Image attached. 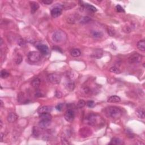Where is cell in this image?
Listing matches in <instances>:
<instances>
[{
    "label": "cell",
    "instance_id": "cell-1",
    "mask_svg": "<svg viewBox=\"0 0 145 145\" xmlns=\"http://www.w3.org/2000/svg\"><path fill=\"white\" fill-rule=\"evenodd\" d=\"M105 114L109 118L117 119L120 118L122 115V111L120 108L115 106L108 107L105 109Z\"/></svg>",
    "mask_w": 145,
    "mask_h": 145
},
{
    "label": "cell",
    "instance_id": "cell-2",
    "mask_svg": "<svg viewBox=\"0 0 145 145\" xmlns=\"http://www.w3.org/2000/svg\"><path fill=\"white\" fill-rule=\"evenodd\" d=\"M87 123L91 126H98L102 124L103 119L96 114H91L87 117L86 118Z\"/></svg>",
    "mask_w": 145,
    "mask_h": 145
},
{
    "label": "cell",
    "instance_id": "cell-3",
    "mask_svg": "<svg viewBox=\"0 0 145 145\" xmlns=\"http://www.w3.org/2000/svg\"><path fill=\"white\" fill-rule=\"evenodd\" d=\"M27 57L29 60L32 63H36L40 60L41 53L37 51L29 52L28 53Z\"/></svg>",
    "mask_w": 145,
    "mask_h": 145
},
{
    "label": "cell",
    "instance_id": "cell-4",
    "mask_svg": "<svg viewBox=\"0 0 145 145\" xmlns=\"http://www.w3.org/2000/svg\"><path fill=\"white\" fill-rule=\"evenodd\" d=\"M65 34L62 31H57L55 32L52 35V40L55 43H59L62 42L65 38Z\"/></svg>",
    "mask_w": 145,
    "mask_h": 145
},
{
    "label": "cell",
    "instance_id": "cell-5",
    "mask_svg": "<svg viewBox=\"0 0 145 145\" xmlns=\"http://www.w3.org/2000/svg\"><path fill=\"white\" fill-rule=\"evenodd\" d=\"M47 79L52 84L58 85L61 82V77L57 73H51L48 75Z\"/></svg>",
    "mask_w": 145,
    "mask_h": 145
},
{
    "label": "cell",
    "instance_id": "cell-6",
    "mask_svg": "<svg viewBox=\"0 0 145 145\" xmlns=\"http://www.w3.org/2000/svg\"><path fill=\"white\" fill-rule=\"evenodd\" d=\"M79 134L82 138H87L92 134V130L88 127H83L80 129L79 131Z\"/></svg>",
    "mask_w": 145,
    "mask_h": 145
},
{
    "label": "cell",
    "instance_id": "cell-7",
    "mask_svg": "<svg viewBox=\"0 0 145 145\" xmlns=\"http://www.w3.org/2000/svg\"><path fill=\"white\" fill-rule=\"evenodd\" d=\"M142 59V56L139 53H134L129 57L128 58V62L130 64H135L141 62Z\"/></svg>",
    "mask_w": 145,
    "mask_h": 145
},
{
    "label": "cell",
    "instance_id": "cell-8",
    "mask_svg": "<svg viewBox=\"0 0 145 145\" xmlns=\"http://www.w3.org/2000/svg\"><path fill=\"white\" fill-rule=\"evenodd\" d=\"M62 6H56L53 7L51 10V16L54 18L58 17L62 14Z\"/></svg>",
    "mask_w": 145,
    "mask_h": 145
},
{
    "label": "cell",
    "instance_id": "cell-9",
    "mask_svg": "<svg viewBox=\"0 0 145 145\" xmlns=\"http://www.w3.org/2000/svg\"><path fill=\"white\" fill-rule=\"evenodd\" d=\"M64 118L66 121L69 122H73L75 118V114L74 111L71 110H68L66 111L64 115Z\"/></svg>",
    "mask_w": 145,
    "mask_h": 145
},
{
    "label": "cell",
    "instance_id": "cell-10",
    "mask_svg": "<svg viewBox=\"0 0 145 145\" xmlns=\"http://www.w3.org/2000/svg\"><path fill=\"white\" fill-rule=\"evenodd\" d=\"M36 48L40 51V52L43 55H46L49 52L48 47L45 44H38L36 45Z\"/></svg>",
    "mask_w": 145,
    "mask_h": 145
},
{
    "label": "cell",
    "instance_id": "cell-11",
    "mask_svg": "<svg viewBox=\"0 0 145 145\" xmlns=\"http://www.w3.org/2000/svg\"><path fill=\"white\" fill-rule=\"evenodd\" d=\"M65 87H66L67 90L73 91L75 88V83L71 79H68V80L65 83Z\"/></svg>",
    "mask_w": 145,
    "mask_h": 145
},
{
    "label": "cell",
    "instance_id": "cell-12",
    "mask_svg": "<svg viewBox=\"0 0 145 145\" xmlns=\"http://www.w3.org/2000/svg\"><path fill=\"white\" fill-rule=\"evenodd\" d=\"M53 110V108L51 106H43L40 107L37 110V112L39 114H43V113H50L52 112V111Z\"/></svg>",
    "mask_w": 145,
    "mask_h": 145
},
{
    "label": "cell",
    "instance_id": "cell-13",
    "mask_svg": "<svg viewBox=\"0 0 145 145\" xmlns=\"http://www.w3.org/2000/svg\"><path fill=\"white\" fill-rule=\"evenodd\" d=\"M103 56V51L102 49H97L94 50L92 53V55H91V56L93 57V58L99 59L101 58Z\"/></svg>",
    "mask_w": 145,
    "mask_h": 145
},
{
    "label": "cell",
    "instance_id": "cell-14",
    "mask_svg": "<svg viewBox=\"0 0 145 145\" xmlns=\"http://www.w3.org/2000/svg\"><path fill=\"white\" fill-rule=\"evenodd\" d=\"M51 124V121L41 120L39 123V125L41 129H46Z\"/></svg>",
    "mask_w": 145,
    "mask_h": 145
},
{
    "label": "cell",
    "instance_id": "cell-15",
    "mask_svg": "<svg viewBox=\"0 0 145 145\" xmlns=\"http://www.w3.org/2000/svg\"><path fill=\"white\" fill-rule=\"evenodd\" d=\"M18 118V117L17 114H15V113H10L7 116V120L9 122L13 123L15 122L17 120Z\"/></svg>",
    "mask_w": 145,
    "mask_h": 145
},
{
    "label": "cell",
    "instance_id": "cell-16",
    "mask_svg": "<svg viewBox=\"0 0 145 145\" xmlns=\"http://www.w3.org/2000/svg\"><path fill=\"white\" fill-rule=\"evenodd\" d=\"M31 6V14H34L39 8V3L36 2H30Z\"/></svg>",
    "mask_w": 145,
    "mask_h": 145
},
{
    "label": "cell",
    "instance_id": "cell-17",
    "mask_svg": "<svg viewBox=\"0 0 145 145\" xmlns=\"http://www.w3.org/2000/svg\"><path fill=\"white\" fill-rule=\"evenodd\" d=\"M121 101V99L119 96H116V95H113L109 97L108 100H107V102L111 103H118Z\"/></svg>",
    "mask_w": 145,
    "mask_h": 145
},
{
    "label": "cell",
    "instance_id": "cell-18",
    "mask_svg": "<svg viewBox=\"0 0 145 145\" xmlns=\"http://www.w3.org/2000/svg\"><path fill=\"white\" fill-rule=\"evenodd\" d=\"M39 117L41 118V120L51 121L52 116L49 113H43V114H39Z\"/></svg>",
    "mask_w": 145,
    "mask_h": 145
},
{
    "label": "cell",
    "instance_id": "cell-19",
    "mask_svg": "<svg viewBox=\"0 0 145 145\" xmlns=\"http://www.w3.org/2000/svg\"><path fill=\"white\" fill-rule=\"evenodd\" d=\"M91 35L92 37L95 39H99L102 37L103 36V33L102 32L99 31H92L91 32Z\"/></svg>",
    "mask_w": 145,
    "mask_h": 145
},
{
    "label": "cell",
    "instance_id": "cell-20",
    "mask_svg": "<svg viewBox=\"0 0 145 145\" xmlns=\"http://www.w3.org/2000/svg\"><path fill=\"white\" fill-rule=\"evenodd\" d=\"M83 6L86 8L87 10H88V11L92 12V13H95V12L97 11V9L96 7L88 3H84L83 5Z\"/></svg>",
    "mask_w": 145,
    "mask_h": 145
},
{
    "label": "cell",
    "instance_id": "cell-21",
    "mask_svg": "<svg viewBox=\"0 0 145 145\" xmlns=\"http://www.w3.org/2000/svg\"><path fill=\"white\" fill-rule=\"evenodd\" d=\"M137 48L139 50L142 52H145V41L144 40H140L137 43Z\"/></svg>",
    "mask_w": 145,
    "mask_h": 145
},
{
    "label": "cell",
    "instance_id": "cell-22",
    "mask_svg": "<svg viewBox=\"0 0 145 145\" xmlns=\"http://www.w3.org/2000/svg\"><path fill=\"white\" fill-rule=\"evenodd\" d=\"M110 145H121L124 144L120 138H114L112 139L111 142L110 143Z\"/></svg>",
    "mask_w": 145,
    "mask_h": 145
},
{
    "label": "cell",
    "instance_id": "cell-23",
    "mask_svg": "<svg viewBox=\"0 0 145 145\" xmlns=\"http://www.w3.org/2000/svg\"><path fill=\"white\" fill-rule=\"evenodd\" d=\"M70 55H71V56L74 57H78L81 55V52L79 49L77 48L73 49L71 51Z\"/></svg>",
    "mask_w": 145,
    "mask_h": 145
},
{
    "label": "cell",
    "instance_id": "cell-24",
    "mask_svg": "<svg viewBox=\"0 0 145 145\" xmlns=\"http://www.w3.org/2000/svg\"><path fill=\"white\" fill-rule=\"evenodd\" d=\"M31 85H32V86H33V87H34V88H38L40 86V79L38 78H35L31 82Z\"/></svg>",
    "mask_w": 145,
    "mask_h": 145
},
{
    "label": "cell",
    "instance_id": "cell-25",
    "mask_svg": "<svg viewBox=\"0 0 145 145\" xmlns=\"http://www.w3.org/2000/svg\"><path fill=\"white\" fill-rule=\"evenodd\" d=\"M136 115L139 118L141 119L145 118V112L142 109H138L136 111Z\"/></svg>",
    "mask_w": 145,
    "mask_h": 145
},
{
    "label": "cell",
    "instance_id": "cell-26",
    "mask_svg": "<svg viewBox=\"0 0 145 145\" xmlns=\"http://www.w3.org/2000/svg\"><path fill=\"white\" fill-rule=\"evenodd\" d=\"M107 32L108 35L111 36H114L116 33V31L114 27H107Z\"/></svg>",
    "mask_w": 145,
    "mask_h": 145
},
{
    "label": "cell",
    "instance_id": "cell-27",
    "mask_svg": "<svg viewBox=\"0 0 145 145\" xmlns=\"http://www.w3.org/2000/svg\"><path fill=\"white\" fill-rule=\"evenodd\" d=\"M86 103L85 102V101L84 100H83V99H81V100H79L78 101V102L77 103V107L78 108H82L84 107L85 106H86Z\"/></svg>",
    "mask_w": 145,
    "mask_h": 145
},
{
    "label": "cell",
    "instance_id": "cell-28",
    "mask_svg": "<svg viewBox=\"0 0 145 145\" xmlns=\"http://www.w3.org/2000/svg\"><path fill=\"white\" fill-rule=\"evenodd\" d=\"M0 76H1V78L2 79L7 78L9 76V73L6 70H1V73H0Z\"/></svg>",
    "mask_w": 145,
    "mask_h": 145
},
{
    "label": "cell",
    "instance_id": "cell-29",
    "mask_svg": "<svg viewBox=\"0 0 145 145\" xmlns=\"http://www.w3.org/2000/svg\"><path fill=\"white\" fill-rule=\"evenodd\" d=\"M76 17H75L74 15H70L67 17V21L69 23H75V21H76Z\"/></svg>",
    "mask_w": 145,
    "mask_h": 145
},
{
    "label": "cell",
    "instance_id": "cell-30",
    "mask_svg": "<svg viewBox=\"0 0 145 145\" xmlns=\"http://www.w3.org/2000/svg\"><path fill=\"white\" fill-rule=\"evenodd\" d=\"M110 71H111V72L115 73V74H120L121 73V71L119 70V69L115 66H113L112 67H111L110 69Z\"/></svg>",
    "mask_w": 145,
    "mask_h": 145
},
{
    "label": "cell",
    "instance_id": "cell-31",
    "mask_svg": "<svg viewBox=\"0 0 145 145\" xmlns=\"http://www.w3.org/2000/svg\"><path fill=\"white\" fill-rule=\"evenodd\" d=\"M116 11L117 12H119V13H122V12H124V9H123V7L120 5H117L116 6Z\"/></svg>",
    "mask_w": 145,
    "mask_h": 145
},
{
    "label": "cell",
    "instance_id": "cell-32",
    "mask_svg": "<svg viewBox=\"0 0 145 145\" xmlns=\"http://www.w3.org/2000/svg\"><path fill=\"white\" fill-rule=\"evenodd\" d=\"M91 21V19L90 18L88 17H83V18L81 19V22L82 23H86L88 22L89 21Z\"/></svg>",
    "mask_w": 145,
    "mask_h": 145
},
{
    "label": "cell",
    "instance_id": "cell-33",
    "mask_svg": "<svg viewBox=\"0 0 145 145\" xmlns=\"http://www.w3.org/2000/svg\"><path fill=\"white\" fill-rule=\"evenodd\" d=\"M86 104L87 106L88 107H90V108H93V107L95 106V104L94 101H88V102H87Z\"/></svg>",
    "mask_w": 145,
    "mask_h": 145
},
{
    "label": "cell",
    "instance_id": "cell-34",
    "mask_svg": "<svg viewBox=\"0 0 145 145\" xmlns=\"http://www.w3.org/2000/svg\"><path fill=\"white\" fill-rule=\"evenodd\" d=\"M33 135L35 137H37L39 135V130H37V128H36V127L34 126V128H33Z\"/></svg>",
    "mask_w": 145,
    "mask_h": 145
},
{
    "label": "cell",
    "instance_id": "cell-35",
    "mask_svg": "<svg viewBox=\"0 0 145 145\" xmlns=\"http://www.w3.org/2000/svg\"><path fill=\"white\" fill-rule=\"evenodd\" d=\"M22 57L21 56H17L15 59V62L17 63V64H19V63H21L22 62Z\"/></svg>",
    "mask_w": 145,
    "mask_h": 145
},
{
    "label": "cell",
    "instance_id": "cell-36",
    "mask_svg": "<svg viewBox=\"0 0 145 145\" xmlns=\"http://www.w3.org/2000/svg\"><path fill=\"white\" fill-rule=\"evenodd\" d=\"M61 141H62V144L63 145H68L70 144V143L69 142L68 140H67L66 137H62V138H61Z\"/></svg>",
    "mask_w": 145,
    "mask_h": 145
},
{
    "label": "cell",
    "instance_id": "cell-37",
    "mask_svg": "<svg viewBox=\"0 0 145 145\" xmlns=\"http://www.w3.org/2000/svg\"><path fill=\"white\" fill-rule=\"evenodd\" d=\"M41 3L44 4V5H50V4L52 3L53 1L52 0H43L41 1Z\"/></svg>",
    "mask_w": 145,
    "mask_h": 145
},
{
    "label": "cell",
    "instance_id": "cell-38",
    "mask_svg": "<svg viewBox=\"0 0 145 145\" xmlns=\"http://www.w3.org/2000/svg\"><path fill=\"white\" fill-rule=\"evenodd\" d=\"M55 96L57 98H62V93H61L59 91H56Z\"/></svg>",
    "mask_w": 145,
    "mask_h": 145
},
{
    "label": "cell",
    "instance_id": "cell-39",
    "mask_svg": "<svg viewBox=\"0 0 145 145\" xmlns=\"http://www.w3.org/2000/svg\"><path fill=\"white\" fill-rule=\"evenodd\" d=\"M83 91H84L85 93L86 94H90L91 92V91L90 89L88 87H85V88H83Z\"/></svg>",
    "mask_w": 145,
    "mask_h": 145
},
{
    "label": "cell",
    "instance_id": "cell-40",
    "mask_svg": "<svg viewBox=\"0 0 145 145\" xmlns=\"http://www.w3.org/2000/svg\"><path fill=\"white\" fill-rule=\"evenodd\" d=\"M63 106V104H58L57 106H56V110L57 111H61V110H62Z\"/></svg>",
    "mask_w": 145,
    "mask_h": 145
},
{
    "label": "cell",
    "instance_id": "cell-41",
    "mask_svg": "<svg viewBox=\"0 0 145 145\" xmlns=\"http://www.w3.org/2000/svg\"><path fill=\"white\" fill-rule=\"evenodd\" d=\"M124 31L125 32L129 33L131 31V29L129 26H126V27L124 28Z\"/></svg>",
    "mask_w": 145,
    "mask_h": 145
},
{
    "label": "cell",
    "instance_id": "cell-42",
    "mask_svg": "<svg viewBox=\"0 0 145 145\" xmlns=\"http://www.w3.org/2000/svg\"><path fill=\"white\" fill-rule=\"evenodd\" d=\"M18 44L19 45V46H23V45H24L25 44V40H24L23 39H21L19 40V41H18Z\"/></svg>",
    "mask_w": 145,
    "mask_h": 145
},
{
    "label": "cell",
    "instance_id": "cell-43",
    "mask_svg": "<svg viewBox=\"0 0 145 145\" xmlns=\"http://www.w3.org/2000/svg\"><path fill=\"white\" fill-rule=\"evenodd\" d=\"M53 49L54 51H57V52H61L62 53V50H61V48H59V47H53Z\"/></svg>",
    "mask_w": 145,
    "mask_h": 145
},
{
    "label": "cell",
    "instance_id": "cell-44",
    "mask_svg": "<svg viewBox=\"0 0 145 145\" xmlns=\"http://www.w3.org/2000/svg\"><path fill=\"white\" fill-rule=\"evenodd\" d=\"M0 102H1V105H0V106H1V107H2L3 106V103L2 102V100H0Z\"/></svg>",
    "mask_w": 145,
    "mask_h": 145
}]
</instances>
